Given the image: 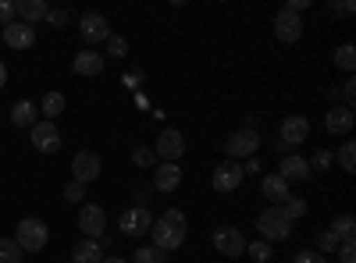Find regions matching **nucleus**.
<instances>
[{"mask_svg": "<svg viewBox=\"0 0 356 263\" xmlns=\"http://www.w3.org/2000/svg\"><path fill=\"white\" fill-rule=\"evenodd\" d=\"M150 235H154V246H157V249H164V253L178 249V246L186 242V214H182V210H164V214L154 221Z\"/></svg>", "mask_w": 356, "mask_h": 263, "instance_id": "nucleus-1", "label": "nucleus"}, {"mask_svg": "<svg viewBox=\"0 0 356 263\" xmlns=\"http://www.w3.org/2000/svg\"><path fill=\"white\" fill-rule=\"evenodd\" d=\"M47 235H50V228L40 217H22L18 231H15V242H18L22 253H40L47 246Z\"/></svg>", "mask_w": 356, "mask_h": 263, "instance_id": "nucleus-2", "label": "nucleus"}, {"mask_svg": "<svg viewBox=\"0 0 356 263\" xmlns=\"http://www.w3.org/2000/svg\"><path fill=\"white\" fill-rule=\"evenodd\" d=\"M257 228H260L264 242H285V239L292 235V221L282 214V207H267V210H260Z\"/></svg>", "mask_w": 356, "mask_h": 263, "instance_id": "nucleus-3", "label": "nucleus"}, {"mask_svg": "<svg viewBox=\"0 0 356 263\" xmlns=\"http://www.w3.org/2000/svg\"><path fill=\"white\" fill-rule=\"evenodd\" d=\"M307 135H310V121L303 118V114H292V118L282 121V142H278V150H285V157H289L300 142H307Z\"/></svg>", "mask_w": 356, "mask_h": 263, "instance_id": "nucleus-4", "label": "nucleus"}, {"mask_svg": "<svg viewBox=\"0 0 356 263\" xmlns=\"http://www.w3.org/2000/svg\"><path fill=\"white\" fill-rule=\"evenodd\" d=\"M154 153L161 157V164H175L178 157L186 153V135L178 132V128H164L154 142Z\"/></svg>", "mask_w": 356, "mask_h": 263, "instance_id": "nucleus-5", "label": "nucleus"}, {"mask_svg": "<svg viewBox=\"0 0 356 263\" xmlns=\"http://www.w3.org/2000/svg\"><path fill=\"white\" fill-rule=\"evenodd\" d=\"M79 228L86 231V239L100 242V239L107 235V214H104V207H97V203H86V207L79 210Z\"/></svg>", "mask_w": 356, "mask_h": 263, "instance_id": "nucleus-6", "label": "nucleus"}, {"mask_svg": "<svg viewBox=\"0 0 356 263\" xmlns=\"http://www.w3.org/2000/svg\"><path fill=\"white\" fill-rule=\"evenodd\" d=\"M214 249L221 256H243L246 253V235L232 224H221V228H214Z\"/></svg>", "mask_w": 356, "mask_h": 263, "instance_id": "nucleus-7", "label": "nucleus"}, {"mask_svg": "<svg viewBox=\"0 0 356 263\" xmlns=\"http://www.w3.org/2000/svg\"><path fill=\"white\" fill-rule=\"evenodd\" d=\"M72 174H75V182H79V185L97 182V178H100V153H93V150H79L75 160H72Z\"/></svg>", "mask_w": 356, "mask_h": 263, "instance_id": "nucleus-8", "label": "nucleus"}, {"mask_svg": "<svg viewBox=\"0 0 356 263\" xmlns=\"http://www.w3.org/2000/svg\"><path fill=\"white\" fill-rule=\"evenodd\" d=\"M118 228L125 231V235L139 239V235H150V228H154V214L146 210V207H132L122 214V221H118Z\"/></svg>", "mask_w": 356, "mask_h": 263, "instance_id": "nucleus-9", "label": "nucleus"}, {"mask_svg": "<svg viewBox=\"0 0 356 263\" xmlns=\"http://www.w3.org/2000/svg\"><path fill=\"white\" fill-rule=\"evenodd\" d=\"M243 178H246V174H243V164H235V160H221L218 167H214V189L218 192H235V189H239L243 185Z\"/></svg>", "mask_w": 356, "mask_h": 263, "instance_id": "nucleus-10", "label": "nucleus"}, {"mask_svg": "<svg viewBox=\"0 0 356 263\" xmlns=\"http://www.w3.org/2000/svg\"><path fill=\"white\" fill-rule=\"evenodd\" d=\"M29 135H33V146L40 153H57L61 150V132H57L54 121H36L33 128H29Z\"/></svg>", "mask_w": 356, "mask_h": 263, "instance_id": "nucleus-11", "label": "nucleus"}, {"mask_svg": "<svg viewBox=\"0 0 356 263\" xmlns=\"http://www.w3.org/2000/svg\"><path fill=\"white\" fill-rule=\"evenodd\" d=\"M79 33H82V40H86V43H107L111 25H107V18H104V15L89 11V15H82V18H79Z\"/></svg>", "mask_w": 356, "mask_h": 263, "instance_id": "nucleus-12", "label": "nucleus"}, {"mask_svg": "<svg viewBox=\"0 0 356 263\" xmlns=\"http://www.w3.org/2000/svg\"><path fill=\"white\" fill-rule=\"evenodd\" d=\"M257 146H260V135L250 132V128H239V132H232V135H228L225 153H228V157H253V153H257Z\"/></svg>", "mask_w": 356, "mask_h": 263, "instance_id": "nucleus-13", "label": "nucleus"}, {"mask_svg": "<svg viewBox=\"0 0 356 263\" xmlns=\"http://www.w3.org/2000/svg\"><path fill=\"white\" fill-rule=\"evenodd\" d=\"M275 36H278L282 43H296V40L303 36V18L282 8V11L275 15Z\"/></svg>", "mask_w": 356, "mask_h": 263, "instance_id": "nucleus-14", "label": "nucleus"}, {"mask_svg": "<svg viewBox=\"0 0 356 263\" xmlns=\"http://www.w3.org/2000/svg\"><path fill=\"white\" fill-rule=\"evenodd\" d=\"M4 43H8L11 50H29V46L36 43V28L15 18L11 25H4Z\"/></svg>", "mask_w": 356, "mask_h": 263, "instance_id": "nucleus-15", "label": "nucleus"}, {"mask_svg": "<svg viewBox=\"0 0 356 263\" xmlns=\"http://www.w3.org/2000/svg\"><path fill=\"white\" fill-rule=\"evenodd\" d=\"M178 185H182V167L178 164H161L157 174H154V189L157 192H175Z\"/></svg>", "mask_w": 356, "mask_h": 263, "instance_id": "nucleus-16", "label": "nucleus"}, {"mask_svg": "<svg viewBox=\"0 0 356 263\" xmlns=\"http://www.w3.org/2000/svg\"><path fill=\"white\" fill-rule=\"evenodd\" d=\"M72 68H75V75L93 78V75H100V71H104V57H100L97 50H79V57L72 61Z\"/></svg>", "mask_w": 356, "mask_h": 263, "instance_id": "nucleus-17", "label": "nucleus"}, {"mask_svg": "<svg viewBox=\"0 0 356 263\" xmlns=\"http://www.w3.org/2000/svg\"><path fill=\"white\" fill-rule=\"evenodd\" d=\"M47 11H50V8L43 4V0H15V15H18V22H25V25L43 22Z\"/></svg>", "mask_w": 356, "mask_h": 263, "instance_id": "nucleus-18", "label": "nucleus"}, {"mask_svg": "<svg viewBox=\"0 0 356 263\" xmlns=\"http://www.w3.org/2000/svg\"><path fill=\"white\" fill-rule=\"evenodd\" d=\"M278 174H282L285 182H303V178H310V164H307L303 157H296V153H289V157L282 160Z\"/></svg>", "mask_w": 356, "mask_h": 263, "instance_id": "nucleus-19", "label": "nucleus"}, {"mask_svg": "<svg viewBox=\"0 0 356 263\" xmlns=\"http://www.w3.org/2000/svg\"><path fill=\"white\" fill-rule=\"evenodd\" d=\"M353 110L349 107H332L328 110V118H324V125H328V132L332 135H346V132H353Z\"/></svg>", "mask_w": 356, "mask_h": 263, "instance_id": "nucleus-20", "label": "nucleus"}, {"mask_svg": "<svg viewBox=\"0 0 356 263\" xmlns=\"http://www.w3.org/2000/svg\"><path fill=\"white\" fill-rule=\"evenodd\" d=\"M260 189H264L267 199H275V207H282V203L292 196V192H289V182L282 178V174H267V178L260 182Z\"/></svg>", "mask_w": 356, "mask_h": 263, "instance_id": "nucleus-21", "label": "nucleus"}, {"mask_svg": "<svg viewBox=\"0 0 356 263\" xmlns=\"http://www.w3.org/2000/svg\"><path fill=\"white\" fill-rule=\"evenodd\" d=\"M72 263H104V242L93 239H82L72 253Z\"/></svg>", "mask_w": 356, "mask_h": 263, "instance_id": "nucleus-22", "label": "nucleus"}, {"mask_svg": "<svg viewBox=\"0 0 356 263\" xmlns=\"http://www.w3.org/2000/svg\"><path fill=\"white\" fill-rule=\"evenodd\" d=\"M11 125H15V128H33V125H36V103L18 100V103L11 107Z\"/></svg>", "mask_w": 356, "mask_h": 263, "instance_id": "nucleus-23", "label": "nucleus"}, {"mask_svg": "<svg viewBox=\"0 0 356 263\" xmlns=\"http://www.w3.org/2000/svg\"><path fill=\"white\" fill-rule=\"evenodd\" d=\"M332 235H335V239H342V242H353V235H356V221H353V214L335 217V224H332Z\"/></svg>", "mask_w": 356, "mask_h": 263, "instance_id": "nucleus-24", "label": "nucleus"}, {"mask_svg": "<svg viewBox=\"0 0 356 263\" xmlns=\"http://www.w3.org/2000/svg\"><path fill=\"white\" fill-rule=\"evenodd\" d=\"M282 214H285L289 221H296V217H307V199H300V196H289V199L282 203Z\"/></svg>", "mask_w": 356, "mask_h": 263, "instance_id": "nucleus-25", "label": "nucleus"}, {"mask_svg": "<svg viewBox=\"0 0 356 263\" xmlns=\"http://www.w3.org/2000/svg\"><path fill=\"white\" fill-rule=\"evenodd\" d=\"M335 68H342V71H353V68H356V50H353L349 43H342V46L335 50Z\"/></svg>", "mask_w": 356, "mask_h": 263, "instance_id": "nucleus-26", "label": "nucleus"}, {"mask_svg": "<svg viewBox=\"0 0 356 263\" xmlns=\"http://www.w3.org/2000/svg\"><path fill=\"white\" fill-rule=\"evenodd\" d=\"M61 110H65V96H61V93H47V96H43V114H47V121H54Z\"/></svg>", "mask_w": 356, "mask_h": 263, "instance_id": "nucleus-27", "label": "nucleus"}, {"mask_svg": "<svg viewBox=\"0 0 356 263\" xmlns=\"http://www.w3.org/2000/svg\"><path fill=\"white\" fill-rule=\"evenodd\" d=\"M0 263H22V249L15 239H0Z\"/></svg>", "mask_w": 356, "mask_h": 263, "instance_id": "nucleus-28", "label": "nucleus"}, {"mask_svg": "<svg viewBox=\"0 0 356 263\" xmlns=\"http://www.w3.org/2000/svg\"><path fill=\"white\" fill-rule=\"evenodd\" d=\"M136 263H168V256L157 246H143V249H136Z\"/></svg>", "mask_w": 356, "mask_h": 263, "instance_id": "nucleus-29", "label": "nucleus"}, {"mask_svg": "<svg viewBox=\"0 0 356 263\" xmlns=\"http://www.w3.org/2000/svg\"><path fill=\"white\" fill-rule=\"evenodd\" d=\"M339 167H342V171H356V142H342V150H339Z\"/></svg>", "mask_w": 356, "mask_h": 263, "instance_id": "nucleus-30", "label": "nucleus"}, {"mask_svg": "<svg viewBox=\"0 0 356 263\" xmlns=\"http://www.w3.org/2000/svg\"><path fill=\"white\" fill-rule=\"evenodd\" d=\"M246 249H250V256H253L257 263H267V260H271V242H250Z\"/></svg>", "mask_w": 356, "mask_h": 263, "instance_id": "nucleus-31", "label": "nucleus"}, {"mask_svg": "<svg viewBox=\"0 0 356 263\" xmlns=\"http://www.w3.org/2000/svg\"><path fill=\"white\" fill-rule=\"evenodd\" d=\"M107 53H111V57H125V53H129V40H122V36H107Z\"/></svg>", "mask_w": 356, "mask_h": 263, "instance_id": "nucleus-32", "label": "nucleus"}, {"mask_svg": "<svg viewBox=\"0 0 356 263\" xmlns=\"http://www.w3.org/2000/svg\"><path fill=\"white\" fill-rule=\"evenodd\" d=\"M332 164H335V157H332L328 150H317V153H314V160H310V171H328Z\"/></svg>", "mask_w": 356, "mask_h": 263, "instance_id": "nucleus-33", "label": "nucleus"}, {"mask_svg": "<svg viewBox=\"0 0 356 263\" xmlns=\"http://www.w3.org/2000/svg\"><path fill=\"white\" fill-rule=\"evenodd\" d=\"M335 246H339V239L332 235V228H328V231H321V235H317V253H321V256H324V253H332Z\"/></svg>", "mask_w": 356, "mask_h": 263, "instance_id": "nucleus-34", "label": "nucleus"}, {"mask_svg": "<svg viewBox=\"0 0 356 263\" xmlns=\"http://www.w3.org/2000/svg\"><path fill=\"white\" fill-rule=\"evenodd\" d=\"M132 160H136V164H139V167H150V164H154V160H157V153H154V150H150V146H139V150H136V153H132Z\"/></svg>", "mask_w": 356, "mask_h": 263, "instance_id": "nucleus-35", "label": "nucleus"}, {"mask_svg": "<svg viewBox=\"0 0 356 263\" xmlns=\"http://www.w3.org/2000/svg\"><path fill=\"white\" fill-rule=\"evenodd\" d=\"M292 263H328V260H324L317 249H303V253H296V256H292Z\"/></svg>", "mask_w": 356, "mask_h": 263, "instance_id": "nucleus-36", "label": "nucleus"}, {"mask_svg": "<svg viewBox=\"0 0 356 263\" xmlns=\"http://www.w3.org/2000/svg\"><path fill=\"white\" fill-rule=\"evenodd\" d=\"M15 22V0H0V25Z\"/></svg>", "mask_w": 356, "mask_h": 263, "instance_id": "nucleus-37", "label": "nucleus"}, {"mask_svg": "<svg viewBox=\"0 0 356 263\" xmlns=\"http://www.w3.org/2000/svg\"><path fill=\"white\" fill-rule=\"evenodd\" d=\"M65 199H68V203H79V199H86V185H79V182L65 185Z\"/></svg>", "mask_w": 356, "mask_h": 263, "instance_id": "nucleus-38", "label": "nucleus"}, {"mask_svg": "<svg viewBox=\"0 0 356 263\" xmlns=\"http://www.w3.org/2000/svg\"><path fill=\"white\" fill-rule=\"evenodd\" d=\"M328 15H339V18H346V15H353V0H342V4H328Z\"/></svg>", "mask_w": 356, "mask_h": 263, "instance_id": "nucleus-39", "label": "nucleus"}, {"mask_svg": "<svg viewBox=\"0 0 356 263\" xmlns=\"http://www.w3.org/2000/svg\"><path fill=\"white\" fill-rule=\"evenodd\" d=\"M339 260H342V263H356V246H353V242H342V246H339Z\"/></svg>", "mask_w": 356, "mask_h": 263, "instance_id": "nucleus-40", "label": "nucleus"}, {"mask_svg": "<svg viewBox=\"0 0 356 263\" xmlns=\"http://www.w3.org/2000/svg\"><path fill=\"white\" fill-rule=\"evenodd\" d=\"M342 96H346V107L353 110V100H356V82H353V78H349V82L342 85Z\"/></svg>", "mask_w": 356, "mask_h": 263, "instance_id": "nucleus-41", "label": "nucleus"}, {"mask_svg": "<svg viewBox=\"0 0 356 263\" xmlns=\"http://www.w3.org/2000/svg\"><path fill=\"white\" fill-rule=\"evenodd\" d=\"M47 18H50V25H65L68 22V11H47Z\"/></svg>", "mask_w": 356, "mask_h": 263, "instance_id": "nucleus-42", "label": "nucleus"}, {"mask_svg": "<svg viewBox=\"0 0 356 263\" xmlns=\"http://www.w3.org/2000/svg\"><path fill=\"white\" fill-rule=\"evenodd\" d=\"M4 82H8V68H4V61H0V90H4Z\"/></svg>", "mask_w": 356, "mask_h": 263, "instance_id": "nucleus-43", "label": "nucleus"}, {"mask_svg": "<svg viewBox=\"0 0 356 263\" xmlns=\"http://www.w3.org/2000/svg\"><path fill=\"white\" fill-rule=\"evenodd\" d=\"M104 263H129V260H122V256H104Z\"/></svg>", "mask_w": 356, "mask_h": 263, "instance_id": "nucleus-44", "label": "nucleus"}]
</instances>
